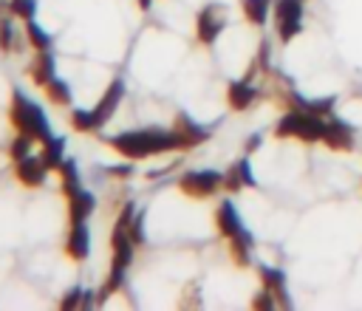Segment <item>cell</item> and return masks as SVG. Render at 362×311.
<instances>
[{
	"instance_id": "cell-1",
	"label": "cell",
	"mask_w": 362,
	"mask_h": 311,
	"mask_svg": "<svg viewBox=\"0 0 362 311\" xmlns=\"http://www.w3.org/2000/svg\"><path fill=\"white\" fill-rule=\"evenodd\" d=\"M107 141H110V147L119 150L127 161H139V158H147V156H156V153H170V150H178V147H181L178 133H175V130H161V127L127 130V133L110 136Z\"/></svg>"
},
{
	"instance_id": "cell-2",
	"label": "cell",
	"mask_w": 362,
	"mask_h": 311,
	"mask_svg": "<svg viewBox=\"0 0 362 311\" xmlns=\"http://www.w3.org/2000/svg\"><path fill=\"white\" fill-rule=\"evenodd\" d=\"M11 124L37 141H48L54 136L45 110L37 102H31L20 88H14V93H11Z\"/></svg>"
},
{
	"instance_id": "cell-3",
	"label": "cell",
	"mask_w": 362,
	"mask_h": 311,
	"mask_svg": "<svg viewBox=\"0 0 362 311\" xmlns=\"http://www.w3.org/2000/svg\"><path fill=\"white\" fill-rule=\"evenodd\" d=\"M110 249H113V263H110V277H107V283L102 286V297H107L110 291H116V288L124 283L127 266H130L133 252H136V243H133V237H130V232H127L124 226H113Z\"/></svg>"
},
{
	"instance_id": "cell-4",
	"label": "cell",
	"mask_w": 362,
	"mask_h": 311,
	"mask_svg": "<svg viewBox=\"0 0 362 311\" xmlns=\"http://www.w3.org/2000/svg\"><path fill=\"white\" fill-rule=\"evenodd\" d=\"M274 136H297L303 141H322L325 136V122L322 116H314V113H305V110H288L277 127H274Z\"/></svg>"
},
{
	"instance_id": "cell-5",
	"label": "cell",
	"mask_w": 362,
	"mask_h": 311,
	"mask_svg": "<svg viewBox=\"0 0 362 311\" xmlns=\"http://www.w3.org/2000/svg\"><path fill=\"white\" fill-rule=\"evenodd\" d=\"M223 187V175L215 170H192L178 178V189L189 198H209Z\"/></svg>"
},
{
	"instance_id": "cell-6",
	"label": "cell",
	"mask_w": 362,
	"mask_h": 311,
	"mask_svg": "<svg viewBox=\"0 0 362 311\" xmlns=\"http://www.w3.org/2000/svg\"><path fill=\"white\" fill-rule=\"evenodd\" d=\"M277 17V34L283 42L294 40L303 31V0H277L274 3Z\"/></svg>"
},
{
	"instance_id": "cell-7",
	"label": "cell",
	"mask_w": 362,
	"mask_h": 311,
	"mask_svg": "<svg viewBox=\"0 0 362 311\" xmlns=\"http://www.w3.org/2000/svg\"><path fill=\"white\" fill-rule=\"evenodd\" d=\"M223 25H226V17L218 3H209L198 11V40L204 45H212L218 40V34L223 31Z\"/></svg>"
},
{
	"instance_id": "cell-8",
	"label": "cell",
	"mask_w": 362,
	"mask_h": 311,
	"mask_svg": "<svg viewBox=\"0 0 362 311\" xmlns=\"http://www.w3.org/2000/svg\"><path fill=\"white\" fill-rule=\"evenodd\" d=\"M122 99H124V82H122V79H113V82L107 85V90L102 93V99L96 102V107H93L96 127H105V124L110 122V116L116 113V107H119Z\"/></svg>"
},
{
	"instance_id": "cell-9",
	"label": "cell",
	"mask_w": 362,
	"mask_h": 311,
	"mask_svg": "<svg viewBox=\"0 0 362 311\" xmlns=\"http://www.w3.org/2000/svg\"><path fill=\"white\" fill-rule=\"evenodd\" d=\"M65 195H68V218H71V226H74V223H85L88 215L96 209L93 192L76 187V189H71V192H65Z\"/></svg>"
},
{
	"instance_id": "cell-10",
	"label": "cell",
	"mask_w": 362,
	"mask_h": 311,
	"mask_svg": "<svg viewBox=\"0 0 362 311\" xmlns=\"http://www.w3.org/2000/svg\"><path fill=\"white\" fill-rule=\"evenodd\" d=\"M45 172H48V167L42 164L40 156H25V158H20L17 167H14L17 181L25 184V187H40V184L45 181Z\"/></svg>"
},
{
	"instance_id": "cell-11",
	"label": "cell",
	"mask_w": 362,
	"mask_h": 311,
	"mask_svg": "<svg viewBox=\"0 0 362 311\" xmlns=\"http://www.w3.org/2000/svg\"><path fill=\"white\" fill-rule=\"evenodd\" d=\"M215 223H218V229H221L223 237H235V235L243 232L240 215H238V209H235V204H232L229 198L221 201V206H218V212H215Z\"/></svg>"
},
{
	"instance_id": "cell-12",
	"label": "cell",
	"mask_w": 362,
	"mask_h": 311,
	"mask_svg": "<svg viewBox=\"0 0 362 311\" xmlns=\"http://www.w3.org/2000/svg\"><path fill=\"white\" fill-rule=\"evenodd\" d=\"M65 252L68 257L74 260H85L90 254V232L85 223H74L71 232H68V240H65Z\"/></svg>"
},
{
	"instance_id": "cell-13",
	"label": "cell",
	"mask_w": 362,
	"mask_h": 311,
	"mask_svg": "<svg viewBox=\"0 0 362 311\" xmlns=\"http://www.w3.org/2000/svg\"><path fill=\"white\" fill-rule=\"evenodd\" d=\"M175 133H178L181 147H195V144H201L204 139H209V130L201 127L198 122H192L187 113L178 116V122H175Z\"/></svg>"
},
{
	"instance_id": "cell-14",
	"label": "cell",
	"mask_w": 362,
	"mask_h": 311,
	"mask_svg": "<svg viewBox=\"0 0 362 311\" xmlns=\"http://www.w3.org/2000/svg\"><path fill=\"white\" fill-rule=\"evenodd\" d=\"M322 141L331 147V150H351L354 147V133H351V127L348 124H342V122H325V136H322Z\"/></svg>"
},
{
	"instance_id": "cell-15",
	"label": "cell",
	"mask_w": 362,
	"mask_h": 311,
	"mask_svg": "<svg viewBox=\"0 0 362 311\" xmlns=\"http://www.w3.org/2000/svg\"><path fill=\"white\" fill-rule=\"evenodd\" d=\"M255 99H257V90H255V85H249L246 79H243V82H232L229 90H226V102H229L232 110H246Z\"/></svg>"
},
{
	"instance_id": "cell-16",
	"label": "cell",
	"mask_w": 362,
	"mask_h": 311,
	"mask_svg": "<svg viewBox=\"0 0 362 311\" xmlns=\"http://www.w3.org/2000/svg\"><path fill=\"white\" fill-rule=\"evenodd\" d=\"M31 79L40 85V88H45L54 76H57V65H54V57H51V51H40L37 54V59L31 62Z\"/></svg>"
},
{
	"instance_id": "cell-17",
	"label": "cell",
	"mask_w": 362,
	"mask_h": 311,
	"mask_svg": "<svg viewBox=\"0 0 362 311\" xmlns=\"http://www.w3.org/2000/svg\"><path fill=\"white\" fill-rule=\"evenodd\" d=\"M260 280H263V288H269V291L277 297V303L291 305V303H288V297H286V274H283L280 269L260 266Z\"/></svg>"
},
{
	"instance_id": "cell-18",
	"label": "cell",
	"mask_w": 362,
	"mask_h": 311,
	"mask_svg": "<svg viewBox=\"0 0 362 311\" xmlns=\"http://www.w3.org/2000/svg\"><path fill=\"white\" fill-rule=\"evenodd\" d=\"M62 156H65V139H62V136H51L48 141H42L40 158H42V164H45L48 170H59V164L65 161Z\"/></svg>"
},
{
	"instance_id": "cell-19",
	"label": "cell",
	"mask_w": 362,
	"mask_h": 311,
	"mask_svg": "<svg viewBox=\"0 0 362 311\" xmlns=\"http://www.w3.org/2000/svg\"><path fill=\"white\" fill-rule=\"evenodd\" d=\"M229 249H232V257H235L240 266H246V263H249V254H252V235L243 229L240 235L229 237Z\"/></svg>"
},
{
	"instance_id": "cell-20",
	"label": "cell",
	"mask_w": 362,
	"mask_h": 311,
	"mask_svg": "<svg viewBox=\"0 0 362 311\" xmlns=\"http://www.w3.org/2000/svg\"><path fill=\"white\" fill-rule=\"evenodd\" d=\"M25 40H28L37 51H48V48H51V34H48L37 20H28V23H25Z\"/></svg>"
},
{
	"instance_id": "cell-21",
	"label": "cell",
	"mask_w": 362,
	"mask_h": 311,
	"mask_svg": "<svg viewBox=\"0 0 362 311\" xmlns=\"http://www.w3.org/2000/svg\"><path fill=\"white\" fill-rule=\"evenodd\" d=\"M45 96H48L54 105H62V107L71 105V88H68V82H62V79H57V76L45 85Z\"/></svg>"
},
{
	"instance_id": "cell-22",
	"label": "cell",
	"mask_w": 362,
	"mask_h": 311,
	"mask_svg": "<svg viewBox=\"0 0 362 311\" xmlns=\"http://www.w3.org/2000/svg\"><path fill=\"white\" fill-rule=\"evenodd\" d=\"M71 124H74V130H79V133H93V130H99V127H96L93 107H90V110L74 107V110H71Z\"/></svg>"
},
{
	"instance_id": "cell-23",
	"label": "cell",
	"mask_w": 362,
	"mask_h": 311,
	"mask_svg": "<svg viewBox=\"0 0 362 311\" xmlns=\"http://www.w3.org/2000/svg\"><path fill=\"white\" fill-rule=\"evenodd\" d=\"M269 3L272 0H243V14L246 20H252L255 25H263L269 17Z\"/></svg>"
},
{
	"instance_id": "cell-24",
	"label": "cell",
	"mask_w": 362,
	"mask_h": 311,
	"mask_svg": "<svg viewBox=\"0 0 362 311\" xmlns=\"http://www.w3.org/2000/svg\"><path fill=\"white\" fill-rule=\"evenodd\" d=\"M8 11H11V17H20L23 23H28L37 17V0H11Z\"/></svg>"
},
{
	"instance_id": "cell-25",
	"label": "cell",
	"mask_w": 362,
	"mask_h": 311,
	"mask_svg": "<svg viewBox=\"0 0 362 311\" xmlns=\"http://www.w3.org/2000/svg\"><path fill=\"white\" fill-rule=\"evenodd\" d=\"M0 48L3 51H14L17 48V31H14L11 17H3L0 20Z\"/></svg>"
},
{
	"instance_id": "cell-26",
	"label": "cell",
	"mask_w": 362,
	"mask_h": 311,
	"mask_svg": "<svg viewBox=\"0 0 362 311\" xmlns=\"http://www.w3.org/2000/svg\"><path fill=\"white\" fill-rule=\"evenodd\" d=\"M8 156L14 158V164H17L20 158L31 156V136H28V133H17V139H14L11 147H8Z\"/></svg>"
},
{
	"instance_id": "cell-27",
	"label": "cell",
	"mask_w": 362,
	"mask_h": 311,
	"mask_svg": "<svg viewBox=\"0 0 362 311\" xmlns=\"http://www.w3.org/2000/svg\"><path fill=\"white\" fill-rule=\"evenodd\" d=\"M59 175H62V189H65V192H71V189L79 187V172H76V164H74L71 158L59 164Z\"/></svg>"
},
{
	"instance_id": "cell-28",
	"label": "cell",
	"mask_w": 362,
	"mask_h": 311,
	"mask_svg": "<svg viewBox=\"0 0 362 311\" xmlns=\"http://www.w3.org/2000/svg\"><path fill=\"white\" fill-rule=\"evenodd\" d=\"M334 96H322V99H308V110L305 113H314V116H328L331 107H334Z\"/></svg>"
},
{
	"instance_id": "cell-29",
	"label": "cell",
	"mask_w": 362,
	"mask_h": 311,
	"mask_svg": "<svg viewBox=\"0 0 362 311\" xmlns=\"http://www.w3.org/2000/svg\"><path fill=\"white\" fill-rule=\"evenodd\" d=\"M240 187H246V184H243V178H240L238 167L232 164V167H229V170L223 172V189H226V192H238Z\"/></svg>"
},
{
	"instance_id": "cell-30",
	"label": "cell",
	"mask_w": 362,
	"mask_h": 311,
	"mask_svg": "<svg viewBox=\"0 0 362 311\" xmlns=\"http://www.w3.org/2000/svg\"><path fill=\"white\" fill-rule=\"evenodd\" d=\"M82 294H85V288H71L65 297H62V303H59V308L62 311H74V308H82Z\"/></svg>"
},
{
	"instance_id": "cell-31",
	"label": "cell",
	"mask_w": 362,
	"mask_h": 311,
	"mask_svg": "<svg viewBox=\"0 0 362 311\" xmlns=\"http://www.w3.org/2000/svg\"><path fill=\"white\" fill-rule=\"evenodd\" d=\"M127 232H130L133 243H136V246H141V243H144V218H141V215H133V221H130Z\"/></svg>"
},
{
	"instance_id": "cell-32",
	"label": "cell",
	"mask_w": 362,
	"mask_h": 311,
	"mask_svg": "<svg viewBox=\"0 0 362 311\" xmlns=\"http://www.w3.org/2000/svg\"><path fill=\"white\" fill-rule=\"evenodd\" d=\"M235 167H238V172H240V178H243V184H246V187H255V184H257V181H255V175H252L249 156H243L240 161H235Z\"/></svg>"
},
{
	"instance_id": "cell-33",
	"label": "cell",
	"mask_w": 362,
	"mask_h": 311,
	"mask_svg": "<svg viewBox=\"0 0 362 311\" xmlns=\"http://www.w3.org/2000/svg\"><path fill=\"white\" fill-rule=\"evenodd\" d=\"M252 305H255V308H274V305H277V297H274L269 288H263V291L252 300Z\"/></svg>"
},
{
	"instance_id": "cell-34",
	"label": "cell",
	"mask_w": 362,
	"mask_h": 311,
	"mask_svg": "<svg viewBox=\"0 0 362 311\" xmlns=\"http://www.w3.org/2000/svg\"><path fill=\"white\" fill-rule=\"evenodd\" d=\"M107 172L116 175V178H127V175L133 172V167H130V164H113V167H107Z\"/></svg>"
},
{
	"instance_id": "cell-35",
	"label": "cell",
	"mask_w": 362,
	"mask_h": 311,
	"mask_svg": "<svg viewBox=\"0 0 362 311\" xmlns=\"http://www.w3.org/2000/svg\"><path fill=\"white\" fill-rule=\"evenodd\" d=\"M93 303H96V297H93V291H85V294H82V308H90Z\"/></svg>"
},
{
	"instance_id": "cell-36",
	"label": "cell",
	"mask_w": 362,
	"mask_h": 311,
	"mask_svg": "<svg viewBox=\"0 0 362 311\" xmlns=\"http://www.w3.org/2000/svg\"><path fill=\"white\" fill-rule=\"evenodd\" d=\"M257 144H260V136H257V133H255V136H252V139H249V141H246V153H252V150H255V147H257Z\"/></svg>"
},
{
	"instance_id": "cell-37",
	"label": "cell",
	"mask_w": 362,
	"mask_h": 311,
	"mask_svg": "<svg viewBox=\"0 0 362 311\" xmlns=\"http://www.w3.org/2000/svg\"><path fill=\"white\" fill-rule=\"evenodd\" d=\"M150 6H153V0H139V8H144V11H147Z\"/></svg>"
}]
</instances>
